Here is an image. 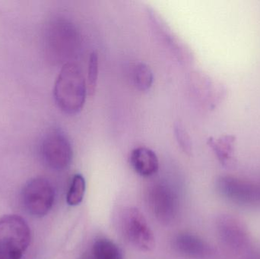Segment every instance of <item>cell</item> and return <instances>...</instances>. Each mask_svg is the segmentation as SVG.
Returning a JSON list of instances; mask_svg holds the SVG:
<instances>
[{
    "label": "cell",
    "mask_w": 260,
    "mask_h": 259,
    "mask_svg": "<svg viewBox=\"0 0 260 259\" xmlns=\"http://www.w3.org/2000/svg\"><path fill=\"white\" fill-rule=\"evenodd\" d=\"M53 187L44 178L28 181L22 192V200L27 212L35 217H44L50 211L54 202Z\"/></svg>",
    "instance_id": "4"
},
{
    "label": "cell",
    "mask_w": 260,
    "mask_h": 259,
    "mask_svg": "<svg viewBox=\"0 0 260 259\" xmlns=\"http://www.w3.org/2000/svg\"><path fill=\"white\" fill-rule=\"evenodd\" d=\"M130 163L135 171L142 176H151L159 168L158 158L150 149L139 147L135 149L130 155Z\"/></svg>",
    "instance_id": "8"
},
{
    "label": "cell",
    "mask_w": 260,
    "mask_h": 259,
    "mask_svg": "<svg viewBox=\"0 0 260 259\" xmlns=\"http://www.w3.org/2000/svg\"><path fill=\"white\" fill-rule=\"evenodd\" d=\"M217 230L221 242L232 251L242 252L250 246L247 230L233 216H221L217 221Z\"/></svg>",
    "instance_id": "7"
},
{
    "label": "cell",
    "mask_w": 260,
    "mask_h": 259,
    "mask_svg": "<svg viewBox=\"0 0 260 259\" xmlns=\"http://www.w3.org/2000/svg\"><path fill=\"white\" fill-rule=\"evenodd\" d=\"M30 242V228L22 217L7 215L0 219V259H21Z\"/></svg>",
    "instance_id": "2"
},
{
    "label": "cell",
    "mask_w": 260,
    "mask_h": 259,
    "mask_svg": "<svg viewBox=\"0 0 260 259\" xmlns=\"http://www.w3.org/2000/svg\"><path fill=\"white\" fill-rule=\"evenodd\" d=\"M167 191H157V193L154 195V208H155L156 211H158L160 214H168L172 211V208H174V201L171 199V196Z\"/></svg>",
    "instance_id": "15"
},
{
    "label": "cell",
    "mask_w": 260,
    "mask_h": 259,
    "mask_svg": "<svg viewBox=\"0 0 260 259\" xmlns=\"http://www.w3.org/2000/svg\"><path fill=\"white\" fill-rule=\"evenodd\" d=\"M88 88L82 68L76 63L65 64L56 82L53 95L59 109L69 115L80 112L85 105Z\"/></svg>",
    "instance_id": "1"
},
{
    "label": "cell",
    "mask_w": 260,
    "mask_h": 259,
    "mask_svg": "<svg viewBox=\"0 0 260 259\" xmlns=\"http://www.w3.org/2000/svg\"><path fill=\"white\" fill-rule=\"evenodd\" d=\"M177 247L182 253L193 258H203L211 252L210 247L203 240L190 234L178 237Z\"/></svg>",
    "instance_id": "9"
},
{
    "label": "cell",
    "mask_w": 260,
    "mask_h": 259,
    "mask_svg": "<svg viewBox=\"0 0 260 259\" xmlns=\"http://www.w3.org/2000/svg\"><path fill=\"white\" fill-rule=\"evenodd\" d=\"M45 164L55 170L67 168L73 159V149L70 140L59 130H52L46 135L41 145Z\"/></svg>",
    "instance_id": "5"
},
{
    "label": "cell",
    "mask_w": 260,
    "mask_h": 259,
    "mask_svg": "<svg viewBox=\"0 0 260 259\" xmlns=\"http://www.w3.org/2000/svg\"><path fill=\"white\" fill-rule=\"evenodd\" d=\"M174 133H175L176 139L180 144V147L183 152L189 154L192 152V142H191L189 135L184 129L183 125L180 123H177L174 126Z\"/></svg>",
    "instance_id": "16"
},
{
    "label": "cell",
    "mask_w": 260,
    "mask_h": 259,
    "mask_svg": "<svg viewBox=\"0 0 260 259\" xmlns=\"http://www.w3.org/2000/svg\"><path fill=\"white\" fill-rule=\"evenodd\" d=\"M120 225L125 238L136 249L144 252L154 249V234L143 214L137 208H125L120 217Z\"/></svg>",
    "instance_id": "3"
},
{
    "label": "cell",
    "mask_w": 260,
    "mask_h": 259,
    "mask_svg": "<svg viewBox=\"0 0 260 259\" xmlns=\"http://www.w3.org/2000/svg\"><path fill=\"white\" fill-rule=\"evenodd\" d=\"M233 140L231 137H224L221 139H210L209 144L213 149L221 163L227 164L232 159V146Z\"/></svg>",
    "instance_id": "13"
},
{
    "label": "cell",
    "mask_w": 260,
    "mask_h": 259,
    "mask_svg": "<svg viewBox=\"0 0 260 259\" xmlns=\"http://www.w3.org/2000/svg\"><path fill=\"white\" fill-rule=\"evenodd\" d=\"M99 56L95 51H93L90 55L89 63H88V82L87 88L88 94L90 96L94 95L97 87L99 79Z\"/></svg>",
    "instance_id": "14"
},
{
    "label": "cell",
    "mask_w": 260,
    "mask_h": 259,
    "mask_svg": "<svg viewBox=\"0 0 260 259\" xmlns=\"http://www.w3.org/2000/svg\"><path fill=\"white\" fill-rule=\"evenodd\" d=\"M133 80L138 90L141 91H148L154 81L151 68L143 62L136 64L133 70Z\"/></svg>",
    "instance_id": "11"
},
{
    "label": "cell",
    "mask_w": 260,
    "mask_h": 259,
    "mask_svg": "<svg viewBox=\"0 0 260 259\" xmlns=\"http://www.w3.org/2000/svg\"><path fill=\"white\" fill-rule=\"evenodd\" d=\"M85 178L81 174H77L73 177L71 186L67 194V202L70 206H76L81 204L85 196Z\"/></svg>",
    "instance_id": "12"
},
{
    "label": "cell",
    "mask_w": 260,
    "mask_h": 259,
    "mask_svg": "<svg viewBox=\"0 0 260 259\" xmlns=\"http://www.w3.org/2000/svg\"><path fill=\"white\" fill-rule=\"evenodd\" d=\"M217 189L221 196L238 204L260 202V185L245 179L222 176L217 180Z\"/></svg>",
    "instance_id": "6"
},
{
    "label": "cell",
    "mask_w": 260,
    "mask_h": 259,
    "mask_svg": "<svg viewBox=\"0 0 260 259\" xmlns=\"http://www.w3.org/2000/svg\"><path fill=\"white\" fill-rule=\"evenodd\" d=\"M83 259H93V258H92V257H91V255H87V256L85 257V258H84Z\"/></svg>",
    "instance_id": "17"
},
{
    "label": "cell",
    "mask_w": 260,
    "mask_h": 259,
    "mask_svg": "<svg viewBox=\"0 0 260 259\" xmlns=\"http://www.w3.org/2000/svg\"><path fill=\"white\" fill-rule=\"evenodd\" d=\"M93 259H123V254L116 243L108 239H99L93 245Z\"/></svg>",
    "instance_id": "10"
}]
</instances>
